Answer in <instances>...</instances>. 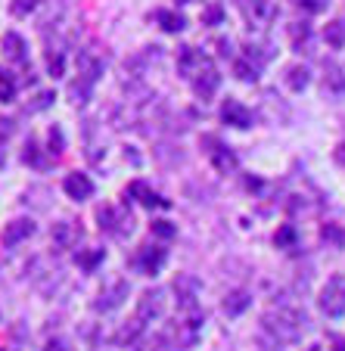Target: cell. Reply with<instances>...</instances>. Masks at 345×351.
I'll return each mask as SVG.
<instances>
[{"label":"cell","instance_id":"d6a6232c","mask_svg":"<svg viewBox=\"0 0 345 351\" xmlns=\"http://www.w3.org/2000/svg\"><path fill=\"white\" fill-rule=\"evenodd\" d=\"M60 153H62V131L53 128L50 131V156H60Z\"/></svg>","mask_w":345,"mask_h":351},{"label":"cell","instance_id":"5b68a950","mask_svg":"<svg viewBox=\"0 0 345 351\" xmlns=\"http://www.w3.org/2000/svg\"><path fill=\"white\" fill-rule=\"evenodd\" d=\"M218 84H221V75L215 72L212 62H209L200 75H193V90H196V97L200 99H212L215 90H218Z\"/></svg>","mask_w":345,"mask_h":351},{"label":"cell","instance_id":"ffe728a7","mask_svg":"<svg viewBox=\"0 0 345 351\" xmlns=\"http://www.w3.org/2000/svg\"><path fill=\"white\" fill-rule=\"evenodd\" d=\"M249 292H243V289H237V292H230V295L224 298V311L230 314V317H237V314H243L246 308H249Z\"/></svg>","mask_w":345,"mask_h":351},{"label":"cell","instance_id":"1f68e13d","mask_svg":"<svg viewBox=\"0 0 345 351\" xmlns=\"http://www.w3.org/2000/svg\"><path fill=\"white\" fill-rule=\"evenodd\" d=\"M289 38H292V44L305 40L308 38V25H305V22H292V25H289Z\"/></svg>","mask_w":345,"mask_h":351},{"label":"cell","instance_id":"484cf974","mask_svg":"<svg viewBox=\"0 0 345 351\" xmlns=\"http://www.w3.org/2000/svg\"><path fill=\"white\" fill-rule=\"evenodd\" d=\"M97 221H100V230H106V233H119V218H115V212L112 208H100L97 212Z\"/></svg>","mask_w":345,"mask_h":351},{"label":"cell","instance_id":"60d3db41","mask_svg":"<svg viewBox=\"0 0 345 351\" xmlns=\"http://www.w3.org/2000/svg\"><path fill=\"white\" fill-rule=\"evenodd\" d=\"M308 351H320V348H308Z\"/></svg>","mask_w":345,"mask_h":351},{"label":"cell","instance_id":"d590c367","mask_svg":"<svg viewBox=\"0 0 345 351\" xmlns=\"http://www.w3.org/2000/svg\"><path fill=\"white\" fill-rule=\"evenodd\" d=\"M10 134H13V121H10V119H0V143H3Z\"/></svg>","mask_w":345,"mask_h":351},{"label":"cell","instance_id":"4fadbf2b","mask_svg":"<svg viewBox=\"0 0 345 351\" xmlns=\"http://www.w3.org/2000/svg\"><path fill=\"white\" fill-rule=\"evenodd\" d=\"M0 50H3V56H7L10 62H25V40L19 38V34L16 32H10V34H3V44H0Z\"/></svg>","mask_w":345,"mask_h":351},{"label":"cell","instance_id":"9a60e30c","mask_svg":"<svg viewBox=\"0 0 345 351\" xmlns=\"http://www.w3.org/2000/svg\"><path fill=\"white\" fill-rule=\"evenodd\" d=\"M53 243L60 245V249H72L75 243H78V237H81V230L72 224V221H60V224H53Z\"/></svg>","mask_w":345,"mask_h":351},{"label":"cell","instance_id":"44dd1931","mask_svg":"<svg viewBox=\"0 0 345 351\" xmlns=\"http://www.w3.org/2000/svg\"><path fill=\"white\" fill-rule=\"evenodd\" d=\"M233 75H237L239 81H259V62H246V60H239V62H233Z\"/></svg>","mask_w":345,"mask_h":351},{"label":"cell","instance_id":"7c38bea8","mask_svg":"<svg viewBox=\"0 0 345 351\" xmlns=\"http://www.w3.org/2000/svg\"><path fill=\"white\" fill-rule=\"evenodd\" d=\"M103 75V60L97 53H91V50H84V53H78V78L84 81H97Z\"/></svg>","mask_w":345,"mask_h":351},{"label":"cell","instance_id":"ac0fdd59","mask_svg":"<svg viewBox=\"0 0 345 351\" xmlns=\"http://www.w3.org/2000/svg\"><path fill=\"white\" fill-rule=\"evenodd\" d=\"M128 193H131V196H140V202H143V206H159V208H165V206H168L165 199L156 196V193L150 190V186H146L143 180H134V184L128 186Z\"/></svg>","mask_w":345,"mask_h":351},{"label":"cell","instance_id":"603a6c76","mask_svg":"<svg viewBox=\"0 0 345 351\" xmlns=\"http://www.w3.org/2000/svg\"><path fill=\"white\" fill-rule=\"evenodd\" d=\"M324 38L330 47H345V22H330V25L324 28Z\"/></svg>","mask_w":345,"mask_h":351},{"label":"cell","instance_id":"e0dca14e","mask_svg":"<svg viewBox=\"0 0 345 351\" xmlns=\"http://www.w3.org/2000/svg\"><path fill=\"white\" fill-rule=\"evenodd\" d=\"M215 143V140H212ZM209 156H212V165L218 168L221 174H230V171H237V156L227 149V146H221V143H215V149H209Z\"/></svg>","mask_w":345,"mask_h":351},{"label":"cell","instance_id":"6da1fadb","mask_svg":"<svg viewBox=\"0 0 345 351\" xmlns=\"http://www.w3.org/2000/svg\"><path fill=\"white\" fill-rule=\"evenodd\" d=\"M305 324H308L305 311H299V308H292V305H277L265 314L261 330L271 339H277V342H296L302 336V330H305Z\"/></svg>","mask_w":345,"mask_h":351},{"label":"cell","instance_id":"ba28073f","mask_svg":"<svg viewBox=\"0 0 345 351\" xmlns=\"http://www.w3.org/2000/svg\"><path fill=\"white\" fill-rule=\"evenodd\" d=\"M28 237H34V221L32 218H16L3 227V245H19Z\"/></svg>","mask_w":345,"mask_h":351},{"label":"cell","instance_id":"f546056e","mask_svg":"<svg viewBox=\"0 0 345 351\" xmlns=\"http://www.w3.org/2000/svg\"><path fill=\"white\" fill-rule=\"evenodd\" d=\"M47 69H50V75H53V78H60V75H62L66 62H62V53H60V50H53V53H47Z\"/></svg>","mask_w":345,"mask_h":351},{"label":"cell","instance_id":"8992f818","mask_svg":"<svg viewBox=\"0 0 345 351\" xmlns=\"http://www.w3.org/2000/svg\"><path fill=\"white\" fill-rule=\"evenodd\" d=\"M209 56H202L200 50H193V47H180V56H178V69L184 72V78H193V75H200L202 69L209 66Z\"/></svg>","mask_w":345,"mask_h":351},{"label":"cell","instance_id":"52a82bcc","mask_svg":"<svg viewBox=\"0 0 345 351\" xmlns=\"http://www.w3.org/2000/svg\"><path fill=\"white\" fill-rule=\"evenodd\" d=\"M162 308H165V298H162V292L159 289H153V292H143L140 295V305H137V320H156V317H162Z\"/></svg>","mask_w":345,"mask_h":351},{"label":"cell","instance_id":"8d00e7d4","mask_svg":"<svg viewBox=\"0 0 345 351\" xmlns=\"http://www.w3.org/2000/svg\"><path fill=\"white\" fill-rule=\"evenodd\" d=\"M44 351H69V345L62 342V339H50V342H47V348Z\"/></svg>","mask_w":345,"mask_h":351},{"label":"cell","instance_id":"9c48e42d","mask_svg":"<svg viewBox=\"0 0 345 351\" xmlns=\"http://www.w3.org/2000/svg\"><path fill=\"white\" fill-rule=\"evenodd\" d=\"M221 119H224L227 125H233V128H249L252 125V112H249L239 99H227L224 109H221Z\"/></svg>","mask_w":345,"mask_h":351},{"label":"cell","instance_id":"30bf717a","mask_svg":"<svg viewBox=\"0 0 345 351\" xmlns=\"http://www.w3.org/2000/svg\"><path fill=\"white\" fill-rule=\"evenodd\" d=\"M165 265V249H159V245H143L137 255V267L143 274H159V267Z\"/></svg>","mask_w":345,"mask_h":351},{"label":"cell","instance_id":"277c9868","mask_svg":"<svg viewBox=\"0 0 345 351\" xmlns=\"http://www.w3.org/2000/svg\"><path fill=\"white\" fill-rule=\"evenodd\" d=\"M128 298V280H112V283L106 286V289L100 292V302H97V311H112V308H119L121 302Z\"/></svg>","mask_w":345,"mask_h":351},{"label":"cell","instance_id":"d6986e66","mask_svg":"<svg viewBox=\"0 0 345 351\" xmlns=\"http://www.w3.org/2000/svg\"><path fill=\"white\" fill-rule=\"evenodd\" d=\"M156 22H159L165 32H171V34L184 32V16L174 13V10H156Z\"/></svg>","mask_w":345,"mask_h":351},{"label":"cell","instance_id":"ab89813d","mask_svg":"<svg viewBox=\"0 0 345 351\" xmlns=\"http://www.w3.org/2000/svg\"><path fill=\"white\" fill-rule=\"evenodd\" d=\"M336 351H345V342H339V348Z\"/></svg>","mask_w":345,"mask_h":351},{"label":"cell","instance_id":"f1b7e54d","mask_svg":"<svg viewBox=\"0 0 345 351\" xmlns=\"http://www.w3.org/2000/svg\"><path fill=\"white\" fill-rule=\"evenodd\" d=\"M97 261H103V249H93V252H78V265L84 267V271H93V265Z\"/></svg>","mask_w":345,"mask_h":351},{"label":"cell","instance_id":"4dcf8cb0","mask_svg":"<svg viewBox=\"0 0 345 351\" xmlns=\"http://www.w3.org/2000/svg\"><path fill=\"white\" fill-rule=\"evenodd\" d=\"M153 233L162 239H171L178 233V227H171V221H153Z\"/></svg>","mask_w":345,"mask_h":351},{"label":"cell","instance_id":"f35d334b","mask_svg":"<svg viewBox=\"0 0 345 351\" xmlns=\"http://www.w3.org/2000/svg\"><path fill=\"white\" fill-rule=\"evenodd\" d=\"M336 159H339V162H345V143H342V146H339V153H336Z\"/></svg>","mask_w":345,"mask_h":351},{"label":"cell","instance_id":"8fae6325","mask_svg":"<svg viewBox=\"0 0 345 351\" xmlns=\"http://www.w3.org/2000/svg\"><path fill=\"white\" fill-rule=\"evenodd\" d=\"M62 190L69 193V199H87L93 193V180L87 178V174H81V171H75V174H69L66 180H62Z\"/></svg>","mask_w":345,"mask_h":351},{"label":"cell","instance_id":"cb8c5ba5","mask_svg":"<svg viewBox=\"0 0 345 351\" xmlns=\"http://www.w3.org/2000/svg\"><path fill=\"white\" fill-rule=\"evenodd\" d=\"M324 87L326 90H333V93H345V75L339 72L336 66H330L326 69V75H324Z\"/></svg>","mask_w":345,"mask_h":351},{"label":"cell","instance_id":"2e32d148","mask_svg":"<svg viewBox=\"0 0 345 351\" xmlns=\"http://www.w3.org/2000/svg\"><path fill=\"white\" fill-rule=\"evenodd\" d=\"M246 16H249L255 25H267V22L277 16V3H271V0H252V7H246Z\"/></svg>","mask_w":345,"mask_h":351},{"label":"cell","instance_id":"7a4b0ae2","mask_svg":"<svg viewBox=\"0 0 345 351\" xmlns=\"http://www.w3.org/2000/svg\"><path fill=\"white\" fill-rule=\"evenodd\" d=\"M202 311L193 308V311H184V317L174 320L171 326L165 330V342L171 345V351H190L193 345L200 342L202 336Z\"/></svg>","mask_w":345,"mask_h":351},{"label":"cell","instance_id":"74e56055","mask_svg":"<svg viewBox=\"0 0 345 351\" xmlns=\"http://www.w3.org/2000/svg\"><path fill=\"white\" fill-rule=\"evenodd\" d=\"M296 239V233H292V227H283V230L277 233V243H292Z\"/></svg>","mask_w":345,"mask_h":351},{"label":"cell","instance_id":"83f0119b","mask_svg":"<svg viewBox=\"0 0 345 351\" xmlns=\"http://www.w3.org/2000/svg\"><path fill=\"white\" fill-rule=\"evenodd\" d=\"M34 7H38V0H13V3H10V13L25 19L28 13H34Z\"/></svg>","mask_w":345,"mask_h":351},{"label":"cell","instance_id":"836d02e7","mask_svg":"<svg viewBox=\"0 0 345 351\" xmlns=\"http://www.w3.org/2000/svg\"><path fill=\"white\" fill-rule=\"evenodd\" d=\"M296 3H299V7H305L308 13H320V10H326V3H330V0H296Z\"/></svg>","mask_w":345,"mask_h":351},{"label":"cell","instance_id":"d4e9b609","mask_svg":"<svg viewBox=\"0 0 345 351\" xmlns=\"http://www.w3.org/2000/svg\"><path fill=\"white\" fill-rule=\"evenodd\" d=\"M140 330H143V320H137V317H134V320H131V326H121V330H119V336H115V342H119V345L134 342V339L140 336Z\"/></svg>","mask_w":345,"mask_h":351},{"label":"cell","instance_id":"3957f363","mask_svg":"<svg viewBox=\"0 0 345 351\" xmlns=\"http://www.w3.org/2000/svg\"><path fill=\"white\" fill-rule=\"evenodd\" d=\"M320 308H324V314H330V317L345 314V277L342 274H336V277L324 286V292H320Z\"/></svg>","mask_w":345,"mask_h":351},{"label":"cell","instance_id":"7402d4cb","mask_svg":"<svg viewBox=\"0 0 345 351\" xmlns=\"http://www.w3.org/2000/svg\"><path fill=\"white\" fill-rule=\"evenodd\" d=\"M286 84H289V90H305V84H308V69L305 66H292L289 72H286Z\"/></svg>","mask_w":345,"mask_h":351},{"label":"cell","instance_id":"5bb4252c","mask_svg":"<svg viewBox=\"0 0 345 351\" xmlns=\"http://www.w3.org/2000/svg\"><path fill=\"white\" fill-rule=\"evenodd\" d=\"M196 280L193 277H180V280H174V292H178V298H180V308L184 311H193L196 308Z\"/></svg>","mask_w":345,"mask_h":351},{"label":"cell","instance_id":"e575fe53","mask_svg":"<svg viewBox=\"0 0 345 351\" xmlns=\"http://www.w3.org/2000/svg\"><path fill=\"white\" fill-rule=\"evenodd\" d=\"M202 22H212V25H218V22H221V7H218V3H212V7L202 13Z\"/></svg>","mask_w":345,"mask_h":351},{"label":"cell","instance_id":"4316f807","mask_svg":"<svg viewBox=\"0 0 345 351\" xmlns=\"http://www.w3.org/2000/svg\"><path fill=\"white\" fill-rule=\"evenodd\" d=\"M16 97V81L7 72H0V103H10Z\"/></svg>","mask_w":345,"mask_h":351}]
</instances>
